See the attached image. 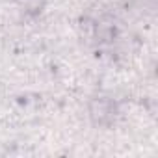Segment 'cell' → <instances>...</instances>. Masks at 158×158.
Listing matches in <instances>:
<instances>
[{
	"instance_id": "6da1fadb",
	"label": "cell",
	"mask_w": 158,
	"mask_h": 158,
	"mask_svg": "<svg viewBox=\"0 0 158 158\" xmlns=\"http://www.w3.org/2000/svg\"><path fill=\"white\" fill-rule=\"evenodd\" d=\"M112 114V104L108 102V101H95L93 104H91V115L97 119V121H104L108 115Z\"/></svg>"
}]
</instances>
